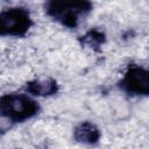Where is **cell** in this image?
Returning <instances> with one entry per match:
<instances>
[{
	"instance_id": "7",
	"label": "cell",
	"mask_w": 149,
	"mask_h": 149,
	"mask_svg": "<svg viewBox=\"0 0 149 149\" xmlns=\"http://www.w3.org/2000/svg\"><path fill=\"white\" fill-rule=\"evenodd\" d=\"M79 41L83 45L91 48V49H94V50H98L99 47L105 43L106 37H105V34L102 31H100L98 29H92V30L87 31L84 36H81Z\"/></svg>"
},
{
	"instance_id": "5",
	"label": "cell",
	"mask_w": 149,
	"mask_h": 149,
	"mask_svg": "<svg viewBox=\"0 0 149 149\" xmlns=\"http://www.w3.org/2000/svg\"><path fill=\"white\" fill-rule=\"evenodd\" d=\"M26 91L29 94L37 97H49L58 91V85L56 80L51 78L35 79L26 84Z\"/></svg>"
},
{
	"instance_id": "4",
	"label": "cell",
	"mask_w": 149,
	"mask_h": 149,
	"mask_svg": "<svg viewBox=\"0 0 149 149\" xmlns=\"http://www.w3.org/2000/svg\"><path fill=\"white\" fill-rule=\"evenodd\" d=\"M119 86L123 92L130 95H148L149 73L139 65H130L119 81Z\"/></svg>"
},
{
	"instance_id": "3",
	"label": "cell",
	"mask_w": 149,
	"mask_h": 149,
	"mask_svg": "<svg viewBox=\"0 0 149 149\" xmlns=\"http://www.w3.org/2000/svg\"><path fill=\"white\" fill-rule=\"evenodd\" d=\"M33 26L30 13L23 7L0 10V36H24Z\"/></svg>"
},
{
	"instance_id": "1",
	"label": "cell",
	"mask_w": 149,
	"mask_h": 149,
	"mask_svg": "<svg viewBox=\"0 0 149 149\" xmlns=\"http://www.w3.org/2000/svg\"><path fill=\"white\" fill-rule=\"evenodd\" d=\"M40 105L26 93H7L0 97V115L10 122H23L37 115Z\"/></svg>"
},
{
	"instance_id": "2",
	"label": "cell",
	"mask_w": 149,
	"mask_h": 149,
	"mask_svg": "<svg viewBox=\"0 0 149 149\" xmlns=\"http://www.w3.org/2000/svg\"><path fill=\"white\" fill-rule=\"evenodd\" d=\"M91 10L92 3L88 1H49L45 3L47 15L68 28H77Z\"/></svg>"
},
{
	"instance_id": "6",
	"label": "cell",
	"mask_w": 149,
	"mask_h": 149,
	"mask_svg": "<svg viewBox=\"0 0 149 149\" xmlns=\"http://www.w3.org/2000/svg\"><path fill=\"white\" fill-rule=\"evenodd\" d=\"M73 136L76 141L80 143L95 144L100 139V130L94 123L90 121H84L74 128Z\"/></svg>"
}]
</instances>
